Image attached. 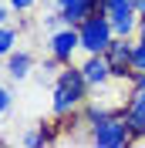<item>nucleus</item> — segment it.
I'll list each match as a JSON object with an SVG mask.
<instances>
[{"mask_svg":"<svg viewBox=\"0 0 145 148\" xmlns=\"http://www.w3.org/2000/svg\"><path fill=\"white\" fill-rule=\"evenodd\" d=\"M88 88H91V84L84 81L81 67H61V74H57V81H54V101H51V111H54L57 118L78 111L84 104V98H88Z\"/></svg>","mask_w":145,"mask_h":148,"instance_id":"1","label":"nucleus"},{"mask_svg":"<svg viewBox=\"0 0 145 148\" xmlns=\"http://www.w3.org/2000/svg\"><path fill=\"white\" fill-rule=\"evenodd\" d=\"M54 7H61L64 20L71 24V27H78L81 20H88L95 10H98V0H54Z\"/></svg>","mask_w":145,"mask_h":148,"instance_id":"8","label":"nucleus"},{"mask_svg":"<svg viewBox=\"0 0 145 148\" xmlns=\"http://www.w3.org/2000/svg\"><path fill=\"white\" fill-rule=\"evenodd\" d=\"M78 34H81V51L88 54H105L108 44L115 40V27H111L108 14H91L88 20L78 24Z\"/></svg>","mask_w":145,"mask_h":148,"instance_id":"2","label":"nucleus"},{"mask_svg":"<svg viewBox=\"0 0 145 148\" xmlns=\"http://www.w3.org/2000/svg\"><path fill=\"white\" fill-rule=\"evenodd\" d=\"M132 88H145V71H135V74H132Z\"/></svg>","mask_w":145,"mask_h":148,"instance_id":"16","label":"nucleus"},{"mask_svg":"<svg viewBox=\"0 0 145 148\" xmlns=\"http://www.w3.org/2000/svg\"><path fill=\"white\" fill-rule=\"evenodd\" d=\"M41 27H44L47 34H54V30H61V27H68V20H64V14H61V7H57V10H47L44 17H41Z\"/></svg>","mask_w":145,"mask_h":148,"instance_id":"10","label":"nucleus"},{"mask_svg":"<svg viewBox=\"0 0 145 148\" xmlns=\"http://www.w3.org/2000/svg\"><path fill=\"white\" fill-rule=\"evenodd\" d=\"M37 0H10V10H17V14H24V10H30Z\"/></svg>","mask_w":145,"mask_h":148,"instance_id":"15","label":"nucleus"},{"mask_svg":"<svg viewBox=\"0 0 145 148\" xmlns=\"http://www.w3.org/2000/svg\"><path fill=\"white\" fill-rule=\"evenodd\" d=\"M108 61H111V67H115V74L118 77H132L135 74V67H132V57H135V44L128 40V37H115L108 44Z\"/></svg>","mask_w":145,"mask_h":148,"instance_id":"4","label":"nucleus"},{"mask_svg":"<svg viewBox=\"0 0 145 148\" xmlns=\"http://www.w3.org/2000/svg\"><path fill=\"white\" fill-rule=\"evenodd\" d=\"M125 125L132 131V138H145V88H132L128 94V104H125Z\"/></svg>","mask_w":145,"mask_h":148,"instance_id":"5","label":"nucleus"},{"mask_svg":"<svg viewBox=\"0 0 145 148\" xmlns=\"http://www.w3.org/2000/svg\"><path fill=\"white\" fill-rule=\"evenodd\" d=\"M138 40H145V24H142V27H138Z\"/></svg>","mask_w":145,"mask_h":148,"instance_id":"19","label":"nucleus"},{"mask_svg":"<svg viewBox=\"0 0 145 148\" xmlns=\"http://www.w3.org/2000/svg\"><path fill=\"white\" fill-rule=\"evenodd\" d=\"M10 98H14V94H10L7 88H3V84H0V114H7V108H10Z\"/></svg>","mask_w":145,"mask_h":148,"instance_id":"14","label":"nucleus"},{"mask_svg":"<svg viewBox=\"0 0 145 148\" xmlns=\"http://www.w3.org/2000/svg\"><path fill=\"white\" fill-rule=\"evenodd\" d=\"M7 17H10V14H7V7H0V24H7Z\"/></svg>","mask_w":145,"mask_h":148,"instance_id":"18","label":"nucleus"},{"mask_svg":"<svg viewBox=\"0 0 145 148\" xmlns=\"http://www.w3.org/2000/svg\"><path fill=\"white\" fill-rule=\"evenodd\" d=\"M81 74L91 88H105V84L115 77V67H111L108 54H88V61L81 64Z\"/></svg>","mask_w":145,"mask_h":148,"instance_id":"7","label":"nucleus"},{"mask_svg":"<svg viewBox=\"0 0 145 148\" xmlns=\"http://www.w3.org/2000/svg\"><path fill=\"white\" fill-rule=\"evenodd\" d=\"M30 67H34V54H27V51H10L7 74L14 77V81H24V77L30 74Z\"/></svg>","mask_w":145,"mask_h":148,"instance_id":"9","label":"nucleus"},{"mask_svg":"<svg viewBox=\"0 0 145 148\" xmlns=\"http://www.w3.org/2000/svg\"><path fill=\"white\" fill-rule=\"evenodd\" d=\"M78 47H81V34H78V27H71V24L61 27V30H54L51 40H47V51H51L54 61H68Z\"/></svg>","mask_w":145,"mask_h":148,"instance_id":"6","label":"nucleus"},{"mask_svg":"<svg viewBox=\"0 0 145 148\" xmlns=\"http://www.w3.org/2000/svg\"><path fill=\"white\" fill-rule=\"evenodd\" d=\"M47 138H51V135H44V131H27V135H24V145H44Z\"/></svg>","mask_w":145,"mask_h":148,"instance_id":"13","label":"nucleus"},{"mask_svg":"<svg viewBox=\"0 0 145 148\" xmlns=\"http://www.w3.org/2000/svg\"><path fill=\"white\" fill-rule=\"evenodd\" d=\"M132 67L145 71V40H135V57H132Z\"/></svg>","mask_w":145,"mask_h":148,"instance_id":"12","label":"nucleus"},{"mask_svg":"<svg viewBox=\"0 0 145 148\" xmlns=\"http://www.w3.org/2000/svg\"><path fill=\"white\" fill-rule=\"evenodd\" d=\"M132 3H138V0H132Z\"/></svg>","mask_w":145,"mask_h":148,"instance_id":"20","label":"nucleus"},{"mask_svg":"<svg viewBox=\"0 0 145 148\" xmlns=\"http://www.w3.org/2000/svg\"><path fill=\"white\" fill-rule=\"evenodd\" d=\"M128 141H135V138H132L125 118H118V114H105L101 121L91 125V145H98V148H122Z\"/></svg>","mask_w":145,"mask_h":148,"instance_id":"3","label":"nucleus"},{"mask_svg":"<svg viewBox=\"0 0 145 148\" xmlns=\"http://www.w3.org/2000/svg\"><path fill=\"white\" fill-rule=\"evenodd\" d=\"M135 7H138V17H142V24H145V0H138Z\"/></svg>","mask_w":145,"mask_h":148,"instance_id":"17","label":"nucleus"},{"mask_svg":"<svg viewBox=\"0 0 145 148\" xmlns=\"http://www.w3.org/2000/svg\"><path fill=\"white\" fill-rule=\"evenodd\" d=\"M14 40H17V30L7 27V24H0V57H10V51H14Z\"/></svg>","mask_w":145,"mask_h":148,"instance_id":"11","label":"nucleus"}]
</instances>
